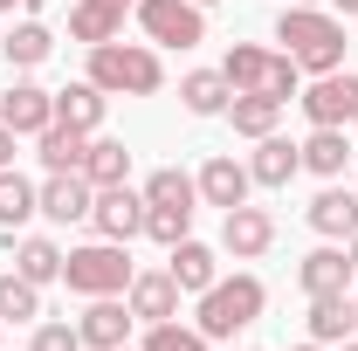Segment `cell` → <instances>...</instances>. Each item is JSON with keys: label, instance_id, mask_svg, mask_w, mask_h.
Here are the masks:
<instances>
[{"label": "cell", "instance_id": "1", "mask_svg": "<svg viewBox=\"0 0 358 351\" xmlns=\"http://www.w3.org/2000/svg\"><path fill=\"white\" fill-rule=\"evenodd\" d=\"M275 42H282V55L303 76H331V69H345V14H331V7H282Z\"/></svg>", "mask_w": 358, "mask_h": 351}, {"label": "cell", "instance_id": "2", "mask_svg": "<svg viewBox=\"0 0 358 351\" xmlns=\"http://www.w3.org/2000/svg\"><path fill=\"white\" fill-rule=\"evenodd\" d=\"M90 83L103 96H159L166 89V62L152 42H96L90 48Z\"/></svg>", "mask_w": 358, "mask_h": 351}, {"label": "cell", "instance_id": "3", "mask_svg": "<svg viewBox=\"0 0 358 351\" xmlns=\"http://www.w3.org/2000/svg\"><path fill=\"white\" fill-rule=\"evenodd\" d=\"M221 76L234 96H275V103H289L296 89H303V69L282 55V48H255V42H234L221 55Z\"/></svg>", "mask_w": 358, "mask_h": 351}, {"label": "cell", "instance_id": "4", "mask_svg": "<svg viewBox=\"0 0 358 351\" xmlns=\"http://www.w3.org/2000/svg\"><path fill=\"white\" fill-rule=\"evenodd\" d=\"M262 303H268V289H262V275H214V289H200V331H207V345L214 338H241L255 317H262Z\"/></svg>", "mask_w": 358, "mask_h": 351}, {"label": "cell", "instance_id": "5", "mask_svg": "<svg viewBox=\"0 0 358 351\" xmlns=\"http://www.w3.org/2000/svg\"><path fill=\"white\" fill-rule=\"evenodd\" d=\"M131 255H124V241H90V248H69L62 255V282H69V296H124L131 289Z\"/></svg>", "mask_w": 358, "mask_h": 351}, {"label": "cell", "instance_id": "6", "mask_svg": "<svg viewBox=\"0 0 358 351\" xmlns=\"http://www.w3.org/2000/svg\"><path fill=\"white\" fill-rule=\"evenodd\" d=\"M131 14L152 48H200L207 42V7H193V0H138Z\"/></svg>", "mask_w": 358, "mask_h": 351}, {"label": "cell", "instance_id": "7", "mask_svg": "<svg viewBox=\"0 0 358 351\" xmlns=\"http://www.w3.org/2000/svg\"><path fill=\"white\" fill-rule=\"evenodd\" d=\"M303 117L310 124H358V69H331V76H310V89H296Z\"/></svg>", "mask_w": 358, "mask_h": 351}, {"label": "cell", "instance_id": "8", "mask_svg": "<svg viewBox=\"0 0 358 351\" xmlns=\"http://www.w3.org/2000/svg\"><path fill=\"white\" fill-rule=\"evenodd\" d=\"M90 227H96V241H124V248H131L138 234H145V193H138L131 179H124V186H96Z\"/></svg>", "mask_w": 358, "mask_h": 351}, {"label": "cell", "instance_id": "9", "mask_svg": "<svg viewBox=\"0 0 358 351\" xmlns=\"http://www.w3.org/2000/svg\"><path fill=\"white\" fill-rule=\"evenodd\" d=\"M221 248L234 255V262L268 255V248H275V214H268V207H248V200L227 207V214H221Z\"/></svg>", "mask_w": 358, "mask_h": 351}, {"label": "cell", "instance_id": "10", "mask_svg": "<svg viewBox=\"0 0 358 351\" xmlns=\"http://www.w3.org/2000/svg\"><path fill=\"white\" fill-rule=\"evenodd\" d=\"M0 124H7L14 138H42L48 124H55V89L21 76L14 89H0Z\"/></svg>", "mask_w": 358, "mask_h": 351}, {"label": "cell", "instance_id": "11", "mask_svg": "<svg viewBox=\"0 0 358 351\" xmlns=\"http://www.w3.org/2000/svg\"><path fill=\"white\" fill-rule=\"evenodd\" d=\"M131 303H117V296H90V310L76 317V338H83V351H124V338H131Z\"/></svg>", "mask_w": 358, "mask_h": 351}, {"label": "cell", "instance_id": "12", "mask_svg": "<svg viewBox=\"0 0 358 351\" xmlns=\"http://www.w3.org/2000/svg\"><path fill=\"white\" fill-rule=\"evenodd\" d=\"M352 255L338 248V241H324V248H310L303 262H296V282H303V296H352Z\"/></svg>", "mask_w": 358, "mask_h": 351}, {"label": "cell", "instance_id": "13", "mask_svg": "<svg viewBox=\"0 0 358 351\" xmlns=\"http://www.w3.org/2000/svg\"><path fill=\"white\" fill-rule=\"evenodd\" d=\"M193 179H200V207H221V214H227V207H241V200L255 193L248 166H241V159H227V152H221V159H207Z\"/></svg>", "mask_w": 358, "mask_h": 351}, {"label": "cell", "instance_id": "14", "mask_svg": "<svg viewBox=\"0 0 358 351\" xmlns=\"http://www.w3.org/2000/svg\"><path fill=\"white\" fill-rule=\"evenodd\" d=\"M303 214H310V227L324 234V241H352L358 234V186H338V179H331Z\"/></svg>", "mask_w": 358, "mask_h": 351}, {"label": "cell", "instance_id": "15", "mask_svg": "<svg viewBox=\"0 0 358 351\" xmlns=\"http://www.w3.org/2000/svg\"><path fill=\"white\" fill-rule=\"evenodd\" d=\"M90 207H96V186H90L83 173H48V179H42V214L55 220V227L90 220Z\"/></svg>", "mask_w": 358, "mask_h": 351}, {"label": "cell", "instance_id": "16", "mask_svg": "<svg viewBox=\"0 0 358 351\" xmlns=\"http://www.w3.org/2000/svg\"><path fill=\"white\" fill-rule=\"evenodd\" d=\"M0 234H7L14 275H28L35 289H42V282H62V248H55L48 234H14V227H0Z\"/></svg>", "mask_w": 358, "mask_h": 351}, {"label": "cell", "instance_id": "17", "mask_svg": "<svg viewBox=\"0 0 358 351\" xmlns=\"http://www.w3.org/2000/svg\"><path fill=\"white\" fill-rule=\"evenodd\" d=\"M166 275L179 282V296H200V289H214V275H221V255L207 248V241H173V255H166Z\"/></svg>", "mask_w": 358, "mask_h": 351}, {"label": "cell", "instance_id": "18", "mask_svg": "<svg viewBox=\"0 0 358 351\" xmlns=\"http://www.w3.org/2000/svg\"><path fill=\"white\" fill-rule=\"evenodd\" d=\"M303 173V145H289V138H255V159H248V179H255V186H268V193H275V186H289V179Z\"/></svg>", "mask_w": 358, "mask_h": 351}, {"label": "cell", "instance_id": "19", "mask_svg": "<svg viewBox=\"0 0 358 351\" xmlns=\"http://www.w3.org/2000/svg\"><path fill=\"white\" fill-rule=\"evenodd\" d=\"M124 303H131L138 324H166V317H179V282L166 275V268H152V275H131Z\"/></svg>", "mask_w": 358, "mask_h": 351}, {"label": "cell", "instance_id": "20", "mask_svg": "<svg viewBox=\"0 0 358 351\" xmlns=\"http://www.w3.org/2000/svg\"><path fill=\"white\" fill-rule=\"evenodd\" d=\"M124 14H131V7H117V0H76V7H69V42H83V48L117 42V35H124Z\"/></svg>", "mask_w": 358, "mask_h": 351}, {"label": "cell", "instance_id": "21", "mask_svg": "<svg viewBox=\"0 0 358 351\" xmlns=\"http://www.w3.org/2000/svg\"><path fill=\"white\" fill-rule=\"evenodd\" d=\"M103 110H110V96L90 83V76H83V83H62V89H55V124H69V131H90V138H96Z\"/></svg>", "mask_w": 358, "mask_h": 351}, {"label": "cell", "instance_id": "22", "mask_svg": "<svg viewBox=\"0 0 358 351\" xmlns=\"http://www.w3.org/2000/svg\"><path fill=\"white\" fill-rule=\"evenodd\" d=\"M345 166H352V138L338 131V124H310V138H303V173L345 179Z\"/></svg>", "mask_w": 358, "mask_h": 351}, {"label": "cell", "instance_id": "23", "mask_svg": "<svg viewBox=\"0 0 358 351\" xmlns=\"http://www.w3.org/2000/svg\"><path fill=\"white\" fill-rule=\"evenodd\" d=\"M83 179L90 186H124V179H131V145H124V138H90Z\"/></svg>", "mask_w": 358, "mask_h": 351}, {"label": "cell", "instance_id": "24", "mask_svg": "<svg viewBox=\"0 0 358 351\" xmlns=\"http://www.w3.org/2000/svg\"><path fill=\"white\" fill-rule=\"evenodd\" d=\"M227 76L221 69H193V76H179V103L193 110V117H227Z\"/></svg>", "mask_w": 358, "mask_h": 351}, {"label": "cell", "instance_id": "25", "mask_svg": "<svg viewBox=\"0 0 358 351\" xmlns=\"http://www.w3.org/2000/svg\"><path fill=\"white\" fill-rule=\"evenodd\" d=\"M35 214H42V186L21 179L14 166H0V227H28Z\"/></svg>", "mask_w": 358, "mask_h": 351}, {"label": "cell", "instance_id": "26", "mask_svg": "<svg viewBox=\"0 0 358 351\" xmlns=\"http://www.w3.org/2000/svg\"><path fill=\"white\" fill-rule=\"evenodd\" d=\"M35 152H42L48 173H83V152H90V131H69V124H48L35 138Z\"/></svg>", "mask_w": 358, "mask_h": 351}, {"label": "cell", "instance_id": "27", "mask_svg": "<svg viewBox=\"0 0 358 351\" xmlns=\"http://www.w3.org/2000/svg\"><path fill=\"white\" fill-rule=\"evenodd\" d=\"M352 331H358L352 296H310V338L317 345H345Z\"/></svg>", "mask_w": 358, "mask_h": 351}, {"label": "cell", "instance_id": "28", "mask_svg": "<svg viewBox=\"0 0 358 351\" xmlns=\"http://www.w3.org/2000/svg\"><path fill=\"white\" fill-rule=\"evenodd\" d=\"M138 193H145V207H200V179L179 173V166H159Z\"/></svg>", "mask_w": 358, "mask_h": 351}, {"label": "cell", "instance_id": "29", "mask_svg": "<svg viewBox=\"0 0 358 351\" xmlns=\"http://www.w3.org/2000/svg\"><path fill=\"white\" fill-rule=\"evenodd\" d=\"M275 117H282L275 96H227V124H234L241 138H268V131H275Z\"/></svg>", "mask_w": 358, "mask_h": 351}, {"label": "cell", "instance_id": "30", "mask_svg": "<svg viewBox=\"0 0 358 351\" xmlns=\"http://www.w3.org/2000/svg\"><path fill=\"white\" fill-rule=\"evenodd\" d=\"M42 317V289L28 282V275H0V324H35Z\"/></svg>", "mask_w": 358, "mask_h": 351}, {"label": "cell", "instance_id": "31", "mask_svg": "<svg viewBox=\"0 0 358 351\" xmlns=\"http://www.w3.org/2000/svg\"><path fill=\"white\" fill-rule=\"evenodd\" d=\"M7 62L14 69H35V62H48V48H55V35H48L42 21H21V28H7Z\"/></svg>", "mask_w": 358, "mask_h": 351}, {"label": "cell", "instance_id": "32", "mask_svg": "<svg viewBox=\"0 0 358 351\" xmlns=\"http://www.w3.org/2000/svg\"><path fill=\"white\" fill-rule=\"evenodd\" d=\"M138 351H207V331L166 317V324H145V345H138Z\"/></svg>", "mask_w": 358, "mask_h": 351}, {"label": "cell", "instance_id": "33", "mask_svg": "<svg viewBox=\"0 0 358 351\" xmlns=\"http://www.w3.org/2000/svg\"><path fill=\"white\" fill-rule=\"evenodd\" d=\"M193 214H200V207H145V234H152L159 248H173V241L193 234Z\"/></svg>", "mask_w": 358, "mask_h": 351}, {"label": "cell", "instance_id": "34", "mask_svg": "<svg viewBox=\"0 0 358 351\" xmlns=\"http://www.w3.org/2000/svg\"><path fill=\"white\" fill-rule=\"evenodd\" d=\"M28 351H83V338H76V324H35Z\"/></svg>", "mask_w": 358, "mask_h": 351}, {"label": "cell", "instance_id": "35", "mask_svg": "<svg viewBox=\"0 0 358 351\" xmlns=\"http://www.w3.org/2000/svg\"><path fill=\"white\" fill-rule=\"evenodd\" d=\"M14 145H21V138H14L7 124H0V166H14Z\"/></svg>", "mask_w": 358, "mask_h": 351}, {"label": "cell", "instance_id": "36", "mask_svg": "<svg viewBox=\"0 0 358 351\" xmlns=\"http://www.w3.org/2000/svg\"><path fill=\"white\" fill-rule=\"evenodd\" d=\"M331 14H345V21H352V14H358V0H331Z\"/></svg>", "mask_w": 358, "mask_h": 351}, {"label": "cell", "instance_id": "37", "mask_svg": "<svg viewBox=\"0 0 358 351\" xmlns=\"http://www.w3.org/2000/svg\"><path fill=\"white\" fill-rule=\"evenodd\" d=\"M345 255H352V268H358V234H352V241H345Z\"/></svg>", "mask_w": 358, "mask_h": 351}, {"label": "cell", "instance_id": "38", "mask_svg": "<svg viewBox=\"0 0 358 351\" xmlns=\"http://www.w3.org/2000/svg\"><path fill=\"white\" fill-rule=\"evenodd\" d=\"M296 351H331V345H317V338H303V345H296Z\"/></svg>", "mask_w": 358, "mask_h": 351}, {"label": "cell", "instance_id": "39", "mask_svg": "<svg viewBox=\"0 0 358 351\" xmlns=\"http://www.w3.org/2000/svg\"><path fill=\"white\" fill-rule=\"evenodd\" d=\"M282 7H317V0H282Z\"/></svg>", "mask_w": 358, "mask_h": 351}, {"label": "cell", "instance_id": "40", "mask_svg": "<svg viewBox=\"0 0 358 351\" xmlns=\"http://www.w3.org/2000/svg\"><path fill=\"white\" fill-rule=\"evenodd\" d=\"M338 351H358V338H345V345H338Z\"/></svg>", "mask_w": 358, "mask_h": 351}, {"label": "cell", "instance_id": "41", "mask_svg": "<svg viewBox=\"0 0 358 351\" xmlns=\"http://www.w3.org/2000/svg\"><path fill=\"white\" fill-rule=\"evenodd\" d=\"M193 7H221V0H193Z\"/></svg>", "mask_w": 358, "mask_h": 351}, {"label": "cell", "instance_id": "42", "mask_svg": "<svg viewBox=\"0 0 358 351\" xmlns=\"http://www.w3.org/2000/svg\"><path fill=\"white\" fill-rule=\"evenodd\" d=\"M0 14H14V0H0Z\"/></svg>", "mask_w": 358, "mask_h": 351}, {"label": "cell", "instance_id": "43", "mask_svg": "<svg viewBox=\"0 0 358 351\" xmlns=\"http://www.w3.org/2000/svg\"><path fill=\"white\" fill-rule=\"evenodd\" d=\"M117 7H138V0H117Z\"/></svg>", "mask_w": 358, "mask_h": 351}, {"label": "cell", "instance_id": "44", "mask_svg": "<svg viewBox=\"0 0 358 351\" xmlns=\"http://www.w3.org/2000/svg\"><path fill=\"white\" fill-rule=\"evenodd\" d=\"M352 310H358V289H352Z\"/></svg>", "mask_w": 358, "mask_h": 351}, {"label": "cell", "instance_id": "45", "mask_svg": "<svg viewBox=\"0 0 358 351\" xmlns=\"http://www.w3.org/2000/svg\"><path fill=\"white\" fill-rule=\"evenodd\" d=\"M352 186H358V179H352Z\"/></svg>", "mask_w": 358, "mask_h": 351}]
</instances>
